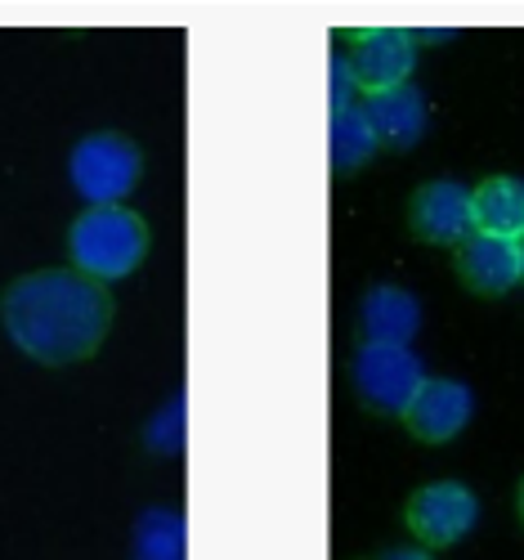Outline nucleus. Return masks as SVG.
Masks as SVG:
<instances>
[{
	"label": "nucleus",
	"mask_w": 524,
	"mask_h": 560,
	"mask_svg": "<svg viewBox=\"0 0 524 560\" xmlns=\"http://www.w3.org/2000/svg\"><path fill=\"white\" fill-rule=\"evenodd\" d=\"M113 328V292L72 265L19 273L0 292V332L36 368H77Z\"/></svg>",
	"instance_id": "f257e3e1"
},
{
	"label": "nucleus",
	"mask_w": 524,
	"mask_h": 560,
	"mask_svg": "<svg viewBox=\"0 0 524 560\" xmlns=\"http://www.w3.org/2000/svg\"><path fill=\"white\" fill-rule=\"evenodd\" d=\"M63 247H68V265L90 273L94 283H121L130 278L139 265H144L149 247H153V233L149 220L139 215L126 202L113 207H81L63 233Z\"/></svg>",
	"instance_id": "f03ea898"
},
{
	"label": "nucleus",
	"mask_w": 524,
	"mask_h": 560,
	"mask_svg": "<svg viewBox=\"0 0 524 560\" xmlns=\"http://www.w3.org/2000/svg\"><path fill=\"white\" fill-rule=\"evenodd\" d=\"M63 175H68V189L81 198V207H113L139 189L144 153L121 130H90L68 149Z\"/></svg>",
	"instance_id": "7ed1b4c3"
},
{
	"label": "nucleus",
	"mask_w": 524,
	"mask_h": 560,
	"mask_svg": "<svg viewBox=\"0 0 524 560\" xmlns=\"http://www.w3.org/2000/svg\"><path fill=\"white\" fill-rule=\"evenodd\" d=\"M426 382V368L412 354V346H391V341H363L350 359V386L363 408L381 417H404L412 395Z\"/></svg>",
	"instance_id": "20e7f679"
},
{
	"label": "nucleus",
	"mask_w": 524,
	"mask_h": 560,
	"mask_svg": "<svg viewBox=\"0 0 524 560\" xmlns=\"http://www.w3.org/2000/svg\"><path fill=\"white\" fill-rule=\"evenodd\" d=\"M404 525L421 547H457L480 525V498L462 480H431L408 498Z\"/></svg>",
	"instance_id": "39448f33"
},
{
	"label": "nucleus",
	"mask_w": 524,
	"mask_h": 560,
	"mask_svg": "<svg viewBox=\"0 0 524 560\" xmlns=\"http://www.w3.org/2000/svg\"><path fill=\"white\" fill-rule=\"evenodd\" d=\"M408 229L426 247H462L475 233V202L462 179H426L408 198Z\"/></svg>",
	"instance_id": "423d86ee"
},
{
	"label": "nucleus",
	"mask_w": 524,
	"mask_h": 560,
	"mask_svg": "<svg viewBox=\"0 0 524 560\" xmlns=\"http://www.w3.org/2000/svg\"><path fill=\"white\" fill-rule=\"evenodd\" d=\"M350 68L359 81V95L408 85L417 68V36L404 27H350Z\"/></svg>",
	"instance_id": "0eeeda50"
},
{
	"label": "nucleus",
	"mask_w": 524,
	"mask_h": 560,
	"mask_svg": "<svg viewBox=\"0 0 524 560\" xmlns=\"http://www.w3.org/2000/svg\"><path fill=\"white\" fill-rule=\"evenodd\" d=\"M475 417V395L457 377H426L421 390L412 395L404 427L421 444H453Z\"/></svg>",
	"instance_id": "6e6552de"
},
{
	"label": "nucleus",
	"mask_w": 524,
	"mask_h": 560,
	"mask_svg": "<svg viewBox=\"0 0 524 560\" xmlns=\"http://www.w3.org/2000/svg\"><path fill=\"white\" fill-rule=\"evenodd\" d=\"M462 288L475 296H506L515 283H524V256H520V238H502V233H480L457 247L453 256Z\"/></svg>",
	"instance_id": "1a4fd4ad"
},
{
	"label": "nucleus",
	"mask_w": 524,
	"mask_h": 560,
	"mask_svg": "<svg viewBox=\"0 0 524 560\" xmlns=\"http://www.w3.org/2000/svg\"><path fill=\"white\" fill-rule=\"evenodd\" d=\"M381 149H395V153H408L421 144L426 126H431V108H426V95L408 81V85H391V90H376L363 104Z\"/></svg>",
	"instance_id": "9d476101"
},
{
	"label": "nucleus",
	"mask_w": 524,
	"mask_h": 560,
	"mask_svg": "<svg viewBox=\"0 0 524 560\" xmlns=\"http://www.w3.org/2000/svg\"><path fill=\"white\" fill-rule=\"evenodd\" d=\"M421 328V301L408 288L376 283L359 301V332L363 341H391V346H412Z\"/></svg>",
	"instance_id": "9b49d317"
},
{
	"label": "nucleus",
	"mask_w": 524,
	"mask_h": 560,
	"mask_svg": "<svg viewBox=\"0 0 524 560\" xmlns=\"http://www.w3.org/2000/svg\"><path fill=\"white\" fill-rule=\"evenodd\" d=\"M126 560H188V529L184 511L175 506H144L130 525Z\"/></svg>",
	"instance_id": "f8f14e48"
},
{
	"label": "nucleus",
	"mask_w": 524,
	"mask_h": 560,
	"mask_svg": "<svg viewBox=\"0 0 524 560\" xmlns=\"http://www.w3.org/2000/svg\"><path fill=\"white\" fill-rule=\"evenodd\" d=\"M475 229L502 233V238H524V179L520 175H489L480 189H470Z\"/></svg>",
	"instance_id": "ddd939ff"
},
{
	"label": "nucleus",
	"mask_w": 524,
	"mask_h": 560,
	"mask_svg": "<svg viewBox=\"0 0 524 560\" xmlns=\"http://www.w3.org/2000/svg\"><path fill=\"white\" fill-rule=\"evenodd\" d=\"M381 149V139L368 121V113L354 104L346 113H331V130H327V158L337 175H354L372 162V153Z\"/></svg>",
	"instance_id": "4468645a"
},
{
	"label": "nucleus",
	"mask_w": 524,
	"mask_h": 560,
	"mask_svg": "<svg viewBox=\"0 0 524 560\" xmlns=\"http://www.w3.org/2000/svg\"><path fill=\"white\" fill-rule=\"evenodd\" d=\"M144 448L158 457H179L184 453V395L175 390L166 408H158L144 427Z\"/></svg>",
	"instance_id": "2eb2a0df"
},
{
	"label": "nucleus",
	"mask_w": 524,
	"mask_h": 560,
	"mask_svg": "<svg viewBox=\"0 0 524 560\" xmlns=\"http://www.w3.org/2000/svg\"><path fill=\"white\" fill-rule=\"evenodd\" d=\"M354 95H359V81H354L350 59L331 50V59H327V108L346 113V108H354Z\"/></svg>",
	"instance_id": "dca6fc26"
},
{
	"label": "nucleus",
	"mask_w": 524,
	"mask_h": 560,
	"mask_svg": "<svg viewBox=\"0 0 524 560\" xmlns=\"http://www.w3.org/2000/svg\"><path fill=\"white\" fill-rule=\"evenodd\" d=\"M376 560H431V551L426 547H391V551H381Z\"/></svg>",
	"instance_id": "f3484780"
},
{
	"label": "nucleus",
	"mask_w": 524,
	"mask_h": 560,
	"mask_svg": "<svg viewBox=\"0 0 524 560\" xmlns=\"http://www.w3.org/2000/svg\"><path fill=\"white\" fill-rule=\"evenodd\" d=\"M515 506H520V525H524V480H520V493H515Z\"/></svg>",
	"instance_id": "a211bd4d"
},
{
	"label": "nucleus",
	"mask_w": 524,
	"mask_h": 560,
	"mask_svg": "<svg viewBox=\"0 0 524 560\" xmlns=\"http://www.w3.org/2000/svg\"><path fill=\"white\" fill-rule=\"evenodd\" d=\"M520 256H524V238H520Z\"/></svg>",
	"instance_id": "6ab92c4d"
}]
</instances>
